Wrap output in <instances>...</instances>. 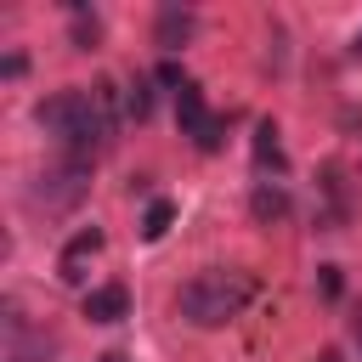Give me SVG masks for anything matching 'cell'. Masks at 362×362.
Here are the masks:
<instances>
[{"label":"cell","mask_w":362,"mask_h":362,"mask_svg":"<svg viewBox=\"0 0 362 362\" xmlns=\"http://www.w3.org/2000/svg\"><path fill=\"white\" fill-rule=\"evenodd\" d=\"M40 130H51L62 141L68 158H85L96 164L107 147H113V130H119V107H113V85H68V90H51L40 107H34Z\"/></svg>","instance_id":"1"},{"label":"cell","mask_w":362,"mask_h":362,"mask_svg":"<svg viewBox=\"0 0 362 362\" xmlns=\"http://www.w3.org/2000/svg\"><path fill=\"white\" fill-rule=\"evenodd\" d=\"M249 300H255V277H249V272H238V266H209V272H198V277L181 283L175 311H181V322H192V328H226L232 317H243Z\"/></svg>","instance_id":"2"},{"label":"cell","mask_w":362,"mask_h":362,"mask_svg":"<svg viewBox=\"0 0 362 362\" xmlns=\"http://www.w3.org/2000/svg\"><path fill=\"white\" fill-rule=\"evenodd\" d=\"M85 192H90V164L62 153L51 170H40V175H34V187H28V204H34V209H45V215H62V209H74Z\"/></svg>","instance_id":"3"},{"label":"cell","mask_w":362,"mask_h":362,"mask_svg":"<svg viewBox=\"0 0 362 362\" xmlns=\"http://www.w3.org/2000/svg\"><path fill=\"white\" fill-rule=\"evenodd\" d=\"M175 124H181V136H192L198 153H215V147H221V130H226V119L209 113V102H204V90H198L192 79L175 90Z\"/></svg>","instance_id":"4"},{"label":"cell","mask_w":362,"mask_h":362,"mask_svg":"<svg viewBox=\"0 0 362 362\" xmlns=\"http://www.w3.org/2000/svg\"><path fill=\"white\" fill-rule=\"evenodd\" d=\"M102 243H107V232H102L96 221H90V226H79V232L62 243V255H57V277H62V283H79V277H85V266L102 255Z\"/></svg>","instance_id":"5"},{"label":"cell","mask_w":362,"mask_h":362,"mask_svg":"<svg viewBox=\"0 0 362 362\" xmlns=\"http://www.w3.org/2000/svg\"><path fill=\"white\" fill-rule=\"evenodd\" d=\"M192 34H198V11H192V6H158V17H153V40H158L164 51H181Z\"/></svg>","instance_id":"6"},{"label":"cell","mask_w":362,"mask_h":362,"mask_svg":"<svg viewBox=\"0 0 362 362\" xmlns=\"http://www.w3.org/2000/svg\"><path fill=\"white\" fill-rule=\"evenodd\" d=\"M79 311H85L90 322H124V317H130V288H124V283H96V288L79 300Z\"/></svg>","instance_id":"7"},{"label":"cell","mask_w":362,"mask_h":362,"mask_svg":"<svg viewBox=\"0 0 362 362\" xmlns=\"http://www.w3.org/2000/svg\"><path fill=\"white\" fill-rule=\"evenodd\" d=\"M45 351H51V339L34 334V328L17 317V305H11V311H6V362H45Z\"/></svg>","instance_id":"8"},{"label":"cell","mask_w":362,"mask_h":362,"mask_svg":"<svg viewBox=\"0 0 362 362\" xmlns=\"http://www.w3.org/2000/svg\"><path fill=\"white\" fill-rule=\"evenodd\" d=\"M255 170H272V175H283V170H288V158H283V141H277V124H272V119H260V124H255Z\"/></svg>","instance_id":"9"},{"label":"cell","mask_w":362,"mask_h":362,"mask_svg":"<svg viewBox=\"0 0 362 362\" xmlns=\"http://www.w3.org/2000/svg\"><path fill=\"white\" fill-rule=\"evenodd\" d=\"M249 209H255V221H283L288 215V192H283V181H260L255 187V198H249Z\"/></svg>","instance_id":"10"},{"label":"cell","mask_w":362,"mask_h":362,"mask_svg":"<svg viewBox=\"0 0 362 362\" xmlns=\"http://www.w3.org/2000/svg\"><path fill=\"white\" fill-rule=\"evenodd\" d=\"M170 221H175V204H170V198H153V204H147V215H141V238H147V243H158V238L170 232Z\"/></svg>","instance_id":"11"},{"label":"cell","mask_w":362,"mask_h":362,"mask_svg":"<svg viewBox=\"0 0 362 362\" xmlns=\"http://www.w3.org/2000/svg\"><path fill=\"white\" fill-rule=\"evenodd\" d=\"M124 113H130V119H136V124H141V119H147V113H153V85H147V79H141V74H136V79H130V85H124Z\"/></svg>","instance_id":"12"},{"label":"cell","mask_w":362,"mask_h":362,"mask_svg":"<svg viewBox=\"0 0 362 362\" xmlns=\"http://www.w3.org/2000/svg\"><path fill=\"white\" fill-rule=\"evenodd\" d=\"M317 288L322 300H339V266H317Z\"/></svg>","instance_id":"13"},{"label":"cell","mask_w":362,"mask_h":362,"mask_svg":"<svg viewBox=\"0 0 362 362\" xmlns=\"http://www.w3.org/2000/svg\"><path fill=\"white\" fill-rule=\"evenodd\" d=\"M96 362H130V356H124V351H107V356H96Z\"/></svg>","instance_id":"14"},{"label":"cell","mask_w":362,"mask_h":362,"mask_svg":"<svg viewBox=\"0 0 362 362\" xmlns=\"http://www.w3.org/2000/svg\"><path fill=\"white\" fill-rule=\"evenodd\" d=\"M317 362H345V356H339V351H322V356H317Z\"/></svg>","instance_id":"15"},{"label":"cell","mask_w":362,"mask_h":362,"mask_svg":"<svg viewBox=\"0 0 362 362\" xmlns=\"http://www.w3.org/2000/svg\"><path fill=\"white\" fill-rule=\"evenodd\" d=\"M351 57H362V28H356V40H351Z\"/></svg>","instance_id":"16"},{"label":"cell","mask_w":362,"mask_h":362,"mask_svg":"<svg viewBox=\"0 0 362 362\" xmlns=\"http://www.w3.org/2000/svg\"><path fill=\"white\" fill-rule=\"evenodd\" d=\"M356 351H362V311H356Z\"/></svg>","instance_id":"17"}]
</instances>
